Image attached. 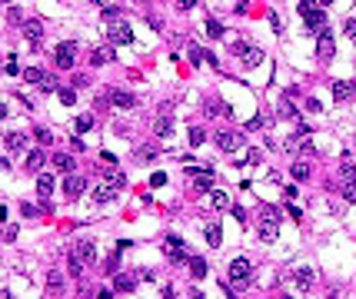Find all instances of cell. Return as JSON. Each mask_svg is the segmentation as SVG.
<instances>
[{
    "instance_id": "2e32d148",
    "label": "cell",
    "mask_w": 356,
    "mask_h": 299,
    "mask_svg": "<svg viewBox=\"0 0 356 299\" xmlns=\"http://www.w3.org/2000/svg\"><path fill=\"white\" fill-rule=\"evenodd\" d=\"M43 163H47L43 150H30V153H27V169H30V173H40V169H43Z\"/></svg>"
},
{
    "instance_id": "9f6ffc18",
    "label": "cell",
    "mask_w": 356,
    "mask_h": 299,
    "mask_svg": "<svg viewBox=\"0 0 356 299\" xmlns=\"http://www.w3.org/2000/svg\"><path fill=\"white\" fill-rule=\"evenodd\" d=\"M343 30H346V34L356 40V20H346V23H343Z\"/></svg>"
},
{
    "instance_id": "d4e9b609",
    "label": "cell",
    "mask_w": 356,
    "mask_h": 299,
    "mask_svg": "<svg viewBox=\"0 0 356 299\" xmlns=\"http://www.w3.org/2000/svg\"><path fill=\"white\" fill-rule=\"evenodd\" d=\"M20 76H23L27 83H37V87H40V83H43V80H47V74H43L40 67H27V70H23V74H20Z\"/></svg>"
},
{
    "instance_id": "4dcf8cb0",
    "label": "cell",
    "mask_w": 356,
    "mask_h": 299,
    "mask_svg": "<svg viewBox=\"0 0 356 299\" xmlns=\"http://www.w3.org/2000/svg\"><path fill=\"white\" fill-rule=\"evenodd\" d=\"M187 60H190V63H203V60H206V50H200L197 43H187Z\"/></svg>"
},
{
    "instance_id": "74e56055",
    "label": "cell",
    "mask_w": 356,
    "mask_h": 299,
    "mask_svg": "<svg viewBox=\"0 0 356 299\" xmlns=\"http://www.w3.org/2000/svg\"><path fill=\"white\" fill-rule=\"evenodd\" d=\"M343 180H346V183H356V167L350 163V160L343 163Z\"/></svg>"
},
{
    "instance_id": "bcb514c9",
    "label": "cell",
    "mask_w": 356,
    "mask_h": 299,
    "mask_svg": "<svg viewBox=\"0 0 356 299\" xmlns=\"http://www.w3.org/2000/svg\"><path fill=\"white\" fill-rule=\"evenodd\" d=\"M243 163H253V167H257V163H263V153L260 150H250V156H246Z\"/></svg>"
},
{
    "instance_id": "5bb4252c",
    "label": "cell",
    "mask_w": 356,
    "mask_h": 299,
    "mask_svg": "<svg viewBox=\"0 0 356 299\" xmlns=\"http://www.w3.org/2000/svg\"><path fill=\"white\" fill-rule=\"evenodd\" d=\"M7 150H10V153H20V150H27V133L10 130V133H7Z\"/></svg>"
},
{
    "instance_id": "db71d44e",
    "label": "cell",
    "mask_w": 356,
    "mask_h": 299,
    "mask_svg": "<svg viewBox=\"0 0 356 299\" xmlns=\"http://www.w3.org/2000/svg\"><path fill=\"white\" fill-rule=\"evenodd\" d=\"M197 3H200V0H177V7H180V10H193Z\"/></svg>"
},
{
    "instance_id": "816d5d0a",
    "label": "cell",
    "mask_w": 356,
    "mask_h": 299,
    "mask_svg": "<svg viewBox=\"0 0 356 299\" xmlns=\"http://www.w3.org/2000/svg\"><path fill=\"white\" fill-rule=\"evenodd\" d=\"M100 160H103V167H117V156H113V153H107V150L100 153Z\"/></svg>"
},
{
    "instance_id": "6125c7cd",
    "label": "cell",
    "mask_w": 356,
    "mask_h": 299,
    "mask_svg": "<svg viewBox=\"0 0 356 299\" xmlns=\"http://www.w3.org/2000/svg\"><path fill=\"white\" fill-rule=\"evenodd\" d=\"M7 3H10V0H7Z\"/></svg>"
},
{
    "instance_id": "f35d334b",
    "label": "cell",
    "mask_w": 356,
    "mask_h": 299,
    "mask_svg": "<svg viewBox=\"0 0 356 299\" xmlns=\"http://www.w3.org/2000/svg\"><path fill=\"white\" fill-rule=\"evenodd\" d=\"M20 213H23L27 220H37V216L43 213V209H37V206H30V203H23V206H20Z\"/></svg>"
},
{
    "instance_id": "7dc6e473",
    "label": "cell",
    "mask_w": 356,
    "mask_h": 299,
    "mask_svg": "<svg viewBox=\"0 0 356 299\" xmlns=\"http://www.w3.org/2000/svg\"><path fill=\"white\" fill-rule=\"evenodd\" d=\"M167 183V173H153L150 176V187H163Z\"/></svg>"
},
{
    "instance_id": "9c48e42d",
    "label": "cell",
    "mask_w": 356,
    "mask_h": 299,
    "mask_svg": "<svg viewBox=\"0 0 356 299\" xmlns=\"http://www.w3.org/2000/svg\"><path fill=\"white\" fill-rule=\"evenodd\" d=\"M83 189H87V180H83V176H74V173H70V176L63 180V196H67V200L83 196Z\"/></svg>"
},
{
    "instance_id": "6f0895ef",
    "label": "cell",
    "mask_w": 356,
    "mask_h": 299,
    "mask_svg": "<svg viewBox=\"0 0 356 299\" xmlns=\"http://www.w3.org/2000/svg\"><path fill=\"white\" fill-rule=\"evenodd\" d=\"M270 27H273L277 34H280V30H283V27H280V17H277V14H270Z\"/></svg>"
},
{
    "instance_id": "ba28073f",
    "label": "cell",
    "mask_w": 356,
    "mask_h": 299,
    "mask_svg": "<svg viewBox=\"0 0 356 299\" xmlns=\"http://www.w3.org/2000/svg\"><path fill=\"white\" fill-rule=\"evenodd\" d=\"M333 54H336V47H333V37H330V30H323L316 40V56L323 60V63H330L333 60Z\"/></svg>"
},
{
    "instance_id": "f546056e",
    "label": "cell",
    "mask_w": 356,
    "mask_h": 299,
    "mask_svg": "<svg viewBox=\"0 0 356 299\" xmlns=\"http://www.w3.org/2000/svg\"><path fill=\"white\" fill-rule=\"evenodd\" d=\"M47 289H50V296H57V293H60V289H63V276H60V273H50V276H47Z\"/></svg>"
},
{
    "instance_id": "4fadbf2b",
    "label": "cell",
    "mask_w": 356,
    "mask_h": 299,
    "mask_svg": "<svg viewBox=\"0 0 356 299\" xmlns=\"http://www.w3.org/2000/svg\"><path fill=\"white\" fill-rule=\"evenodd\" d=\"M333 96H336L339 103H343V100H353L356 96V83L353 80H336V83H333Z\"/></svg>"
},
{
    "instance_id": "8fae6325",
    "label": "cell",
    "mask_w": 356,
    "mask_h": 299,
    "mask_svg": "<svg viewBox=\"0 0 356 299\" xmlns=\"http://www.w3.org/2000/svg\"><path fill=\"white\" fill-rule=\"evenodd\" d=\"M107 100H110L113 107H120V110H133L137 107V96L123 93V90H107Z\"/></svg>"
},
{
    "instance_id": "7bdbcfd3",
    "label": "cell",
    "mask_w": 356,
    "mask_h": 299,
    "mask_svg": "<svg viewBox=\"0 0 356 299\" xmlns=\"http://www.w3.org/2000/svg\"><path fill=\"white\" fill-rule=\"evenodd\" d=\"M7 20H10V23H27V20H23V14H20L17 7H10V10H7Z\"/></svg>"
},
{
    "instance_id": "836d02e7",
    "label": "cell",
    "mask_w": 356,
    "mask_h": 299,
    "mask_svg": "<svg viewBox=\"0 0 356 299\" xmlns=\"http://www.w3.org/2000/svg\"><path fill=\"white\" fill-rule=\"evenodd\" d=\"M277 229H280V226H260V240L263 243H273V240H277Z\"/></svg>"
},
{
    "instance_id": "ab89813d",
    "label": "cell",
    "mask_w": 356,
    "mask_h": 299,
    "mask_svg": "<svg viewBox=\"0 0 356 299\" xmlns=\"http://www.w3.org/2000/svg\"><path fill=\"white\" fill-rule=\"evenodd\" d=\"M223 107H226V103H213V100H210V103L203 107V113H206V116H217V113H223Z\"/></svg>"
},
{
    "instance_id": "ac0fdd59",
    "label": "cell",
    "mask_w": 356,
    "mask_h": 299,
    "mask_svg": "<svg viewBox=\"0 0 356 299\" xmlns=\"http://www.w3.org/2000/svg\"><path fill=\"white\" fill-rule=\"evenodd\" d=\"M206 273H210V269H206L203 256H190V276H193V280H203Z\"/></svg>"
},
{
    "instance_id": "680465c9",
    "label": "cell",
    "mask_w": 356,
    "mask_h": 299,
    "mask_svg": "<svg viewBox=\"0 0 356 299\" xmlns=\"http://www.w3.org/2000/svg\"><path fill=\"white\" fill-rule=\"evenodd\" d=\"M94 3H100V7H110V0H94Z\"/></svg>"
},
{
    "instance_id": "4316f807",
    "label": "cell",
    "mask_w": 356,
    "mask_h": 299,
    "mask_svg": "<svg viewBox=\"0 0 356 299\" xmlns=\"http://www.w3.org/2000/svg\"><path fill=\"white\" fill-rule=\"evenodd\" d=\"M277 116H283V120H297V116H300V113H297V107H290V96H286V100H280Z\"/></svg>"
},
{
    "instance_id": "f6af8a7d",
    "label": "cell",
    "mask_w": 356,
    "mask_h": 299,
    "mask_svg": "<svg viewBox=\"0 0 356 299\" xmlns=\"http://www.w3.org/2000/svg\"><path fill=\"white\" fill-rule=\"evenodd\" d=\"M90 127H94V116H80V120H77V133L90 130Z\"/></svg>"
},
{
    "instance_id": "52a82bcc",
    "label": "cell",
    "mask_w": 356,
    "mask_h": 299,
    "mask_svg": "<svg viewBox=\"0 0 356 299\" xmlns=\"http://www.w3.org/2000/svg\"><path fill=\"white\" fill-rule=\"evenodd\" d=\"M57 54V67L60 70H74V54H77V43H60L54 50Z\"/></svg>"
},
{
    "instance_id": "60d3db41",
    "label": "cell",
    "mask_w": 356,
    "mask_h": 299,
    "mask_svg": "<svg viewBox=\"0 0 356 299\" xmlns=\"http://www.w3.org/2000/svg\"><path fill=\"white\" fill-rule=\"evenodd\" d=\"M123 183H127V180H123V173H117V169L110 167V187H113V189H120Z\"/></svg>"
},
{
    "instance_id": "f907efd6",
    "label": "cell",
    "mask_w": 356,
    "mask_h": 299,
    "mask_svg": "<svg viewBox=\"0 0 356 299\" xmlns=\"http://www.w3.org/2000/svg\"><path fill=\"white\" fill-rule=\"evenodd\" d=\"M7 74H10V76H17V74H20V67H17V56H10V60H7Z\"/></svg>"
},
{
    "instance_id": "b9f144b4",
    "label": "cell",
    "mask_w": 356,
    "mask_h": 299,
    "mask_svg": "<svg viewBox=\"0 0 356 299\" xmlns=\"http://www.w3.org/2000/svg\"><path fill=\"white\" fill-rule=\"evenodd\" d=\"M343 200H346V203H356V183H346V187H343Z\"/></svg>"
},
{
    "instance_id": "c3c4849f",
    "label": "cell",
    "mask_w": 356,
    "mask_h": 299,
    "mask_svg": "<svg viewBox=\"0 0 356 299\" xmlns=\"http://www.w3.org/2000/svg\"><path fill=\"white\" fill-rule=\"evenodd\" d=\"M230 213H233V220H237V223H243V220H246V209H243V206H233Z\"/></svg>"
},
{
    "instance_id": "484cf974",
    "label": "cell",
    "mask_w": 356,
    "mask_h": 299,
    "mask_svg": "<svg viewBox=\"0 0 356 299\" xmlns=\"http://www.w3.org/2000/svg\"><path fill=\"white\" fill-rule=\"evenodd\" d=\"M37 193H40V200H47V196L54 193V176H47V173H43V176L37 180Z\"/></svg>"
},
{
    "instance_id": "277c9868",
    "label": "cell",
    "mask_w": 356,
    "mask_h": 299,
    "mask_svg": "<svg viewBox=\"0 0 356 299\" xmlns=\"http://www.w3.org/2000/svg\"><path fill=\"white\" fill-rule=\"evenodd\" d=\"M246 143V136L243 133H237V130H223V133H217V147L223 150V153H233V150H240Z\"/></svg>"
},
{
    "instance_id": "ee69618b",
    "label": "cell",
    "mask_w": 356,
    "mask_h": 299,
    "mask_svg": "<svg viewBox=\"0 0 356 299\" xmlns=\"http://www.w3.org/2000/svg\"><path fill=\"white\" fill-rule=\"evenodd\" d=\"M34 136H37V143H43V147H47V143L54 140V136H50V133L43 130V127H37V130H34Z\"/></svg>"
},
{
    "instance_id": "681fc988",
    "label": "cell",
    "mask_w": 356,
    "mask_h": 299,
    "mask_svg": "<svg viewBox=\"0 0 356 299\" xmlns=\"http://www.w3.org/2000/svg\"><path fill=\"white\" fill-rule=\"evenodd\" d=\"M230 47H233V54L240 56V54H246V50H250V47H246L243 40H233V43H230Z\"/></svg>"
},
{
    "instance_id": "94428289",
    "label": "cell",
    "mask_w": 356,
    "mask_h": 299,
    "mask_svg": "<svg viewBox=\"0 0 356 299\" xmlns=\"http://www.w3.org/2000/svg\"><path fill=\"white\" fill-rule=\"evenodd\" d=\"M300 3H313V0H300Z\"/></svg>"
},
{
    "instance_id": "91938a15",
    "label": "cell",
    "mask_w": 356,
    "mask_h": 299,
    "mask_svg": "<svg viewBox=\"0 0 356 299\" xmlns=\"http://www.w3.org/2000/svg\"><path fill=\"white\" fill-rule=\"evenodd\" d=\"M319 3H333V0H319Z\"/></svg>"
},
{
    "instance_id": "6da1fadb",
    "label": "cell",
    "mask_w": 356,
    "mask_h": 299,
    "mask_svg": "<svg viewBox=\"0 0 356 299\" xmlns=\"http://www.w3.org/2000/svg\"><path fill=\"white\" fill-rule=\"evenodd\" d=\"M300 14H303V20H306V30H310V34H323V30H326V14L319 10L316 3H300Z\"/></svg>"
},
{
    "instance_id": "8992f818",
    "label": "cell",
    "mask_w": 356,
    "mask_h": 299,
    "mask_svg": "<svg viewBox=\"0 0 356 299\" xmlns=\"http://www.w3.org/2000/svg\"><path fill=\"white\" fill-rule=\"evenodd\" d=\"M163 253H167L170 262H183L187 260V249H183V240H180V236H167V240H163Z\"/></svg>"
},
{
    "instance_id": "d590c367",
    "label": "cell",
    "mask_w": 356,
    "mask_h": 299,
    "mask_svg": "<svg viewBox=\"0 0 356 299\" xmlns=\"http://www.w3.org/2000/svg\"><path fill=\"white\" fill-rule=\"evenodd\" d=\"M213 206H217V209H230V196L217 189V193H213Z\"/></svg>"
},
{
    "instance_id": "ffe728a7",
    "label": "cell",
    "mask_w": 356,
    "mask_h": 299,
    "mask_svg": "<svg viewBox=\"0 0 356 299\" xmlns=\"http://www.w3.org/2000/svg\"><path fill=\"white\" fill-rule=\"evenodd\" d=\"M113 196H117V189H113L110 183H103V187H97V189H94V203H110Z\"/></svg>"
},
{
    "instance_id": "7402d4cb",
    "label": "cell",
    "mask_w": 356,
    "mask_h": 299,
    "mask_svg": "<svg viewBox=\"0 0 356 299\" xmlns=\"http://www.w3.org/2000/svg\"><path fill=\"white\" fill-rule=\"evenodd\" d=\"M113 60V50L110 47H100V50H94V54H90V63H94V67H103V63H110Z\"/></svg>"
},
{
    "instance_id": "30bf717a",
    "label": "cell",
    "mask_w": 356,
    "mask_h": 299,
    "mask_svg": "<svg viewBox=\"0 0 356 299\" xmlns=\"http://www.w3.org/2000/svg\"><path fill=\"white\" fill-rule=\"evenodd\" d=\"M313 280H316V276H313L310 266H297V269H293V282H297L300 293H310V289H313Z\"/></svg>"
},
{
    "instance_id": "d6986e66",
    "label": "cell",
    "mask_w": 356,
    "mask_h": 299,
    "mask_svg": "<svg viewBox=\"0 0 356 299\" xmlns=\"http://www.w3.org/2000/svg\"><path fill=\"white\" fill-rule=\"evenodd\" d=\"M203 236H206V246H213V249L223 243V229H220L217 223H210V226H206V233H203Z\"/></svg>"
},
{
    "instance_id": "7c38bea8",
    "label": "cell",
    "mask_w": 356,
    "mask_h": 299,
    "mask_svg": "<svg viewBox=\"0 0 356 299\" xmlns=\"http://www.w3.org/2000/svg\"><path fill=\"white\" fill-rule=\"evenodd\" d=\"M74 253H77L83 262H87V266H94V262H97V246H94V240H80Z\"/></svg>"
},
{
    "instance_id": "f5cc1de1",
    "label": "cell",
    "mask_w": 356,
    "mask_h": 299,
    "mask_svg": "<svg viewBox=\"0 0 356 299\" xmlns=\"http://www.w3.org/2000/svg\"><path fill=\"white\" fill-rule=\"evenodd\" d=\"M286 213H290V216H293V223H300V220H303V213H300V209H297V206H293V203L286 206Z\"/></svg>"
},
{
    "instance_id": "83f0119b",
    "label": "cell",
    "mask_w": 356,
    "mask_h": 299,
    "mask_svg": "<svg viewBox=\"0 0 356 299\" xmlns=\"http://www.w3.org/2000/svg\"><path fill=\"white\" fill-rule=\"evenodd\" d=\"M290 173H293V180H310V173H313V169H310V163H293V167H290Z\"/></svg>"
},
{
    "instance_id": "5b68a950",
    "label": "cell",
    "mask_w": 356,
    "mask_h": 299,
    "mask_svg": "<svg viewBox=\"0 0 356 299\" xmlns=\"http://www.w3.org/2000/svg\"><path fill=\"white\" fill-rule=\"evenodd\" d=\"M153 133H157V136H170V133H173V107H170V103L160 107V116H157V123H153Z\"/></svg>"
},
{
    "instance_id": "603a6c76",
    "label": "cell",
    "mask_w": 356,
    "mask_h": 299,
    "mask_svg": "<svg viewBox=\"0 0 356 299\" xmlns=\"http://www.w3.org/2000/svg\"><path fill=\"white\" fill-rule=\"evenodd\" d=\"M54 167L60 169V173H74V156H70V153H57Z\"/></svg>"
},
{
    "instance_id": "44dd1931",
    "label": "cell",
    "mask_w": 356,
    "mask_h": 299,
    "mask_svg": "<svg viewBox=\"0 0 356 299\" xmlns=\"http://www.w3.org/2000/svg\"><path fill=\"white\" fill-rule=\"evenodd\" d=\"M260 63H263V50L250 47V50L243 54V67H246V70H253V67H260Z\"/></svg>"
},
{
    "instance_id": "e0dca14e",
    "label": "cell",
    "mask_w": 356,
    "mask_h": 299,
    "mask_svg": "<svg viewBox=\"0 0 356 299\" xmlns=\"http://www.w3.org/2000/svg\"><path fill=\"white\" fill-rule=\"evenodd\" d=\"M153 160H157V150H150V147H140L133 153V163H137V167H150Z\"/></svg>"
},
{
    "instance_id": "9a60e30c",
    "label": "cell",
    "mask_w": 356,
    "mask_h": 299,
    "mask_svg": "<svg viewBox=\"0 0 356 299\" xmlns=\"http://www.w3.org/2000/svg\"><path fill=\"white\" fill-rule=\"evenodd\" d=\"M260 226H280V209H277V206H263L260 209Z\"/></svg>"
},
{
    "instance_id": "e575fe53",
    "label": "cell",
    "mask_w": 356,
    "mask_h": 299,
    "mask_svg": "<svg viewBox=\"0 0 356 299\" xmlns=\"http://www.w3.org/2000/svg\"><path fill=\"white\" fill-rule=\"evenodd\" d=\"M190 143H193V147H200V143H206V130H200V127H193V130H190Z\"/></svg>"
},
{
    "instance_id": "7a4b0ae2",
    "label": "cell",
    "mask_w": 356,
    "mask_h": 299,
    "mask_svg": "<svg viewBox=\"0 0 356 299\" xmlns=\"http://www.w3.org/2000/svg\"><path fill=\"white\" fill-rule=\"evenodd\" d=\"M107 37H110V43H117V47H123V43H133V27L130 23H110L107 27Z\"/></svg>"
},
{
    "instance_id": "3957f363",
    "label": "cell",
    "mask_w": 356,
    "mask_h": 299,
    "mask_svg": "<svg viewBox=\"0 0 356 299\" xmlns=\"http://www.w3.org/2000/svg\"><path fill=\"white\" fill-rule=\"evenodd\" d=\"M250 273H253V266H250V260H243V256H237V260H230V269H226V276H230V282H246V280H250Z\"/></svg>"
},
{
    "instance_id": "f1b7e54d",
    "label": "cell",
    "mask_w": 356,
    "mask_h": 299,
    "mask_svg": "<svg viewBox=\"0 0 356 299\" xmlns=\"http://www.w3.org/2000/svg\"><path fill=\"white\" fill-rule=\"evenodd\" d=\"M203 30L210 34V37H223V34H226V30H223V23H220V20H213V17H206Z\"/></svg>"
},
{
    "instance_id": "d6a6232c",
    "label": "cell",
    "mask_w": 356,
    "mask_h": 299,
    "mask_svg": "<svg viewBox=\"0 0 356 299\" xmlns=\"http://www.w3.org/2000/svg\"><path fill=\"white\" fill-rule=\"evenodd\" d=\"M67 266H70V273H74V276H80V273H83V266H87V262L80 260V256H77V253H70V262H67Z\"/></svg>"
},
{
    "instance_id": "11a10c76",
    "label": "cell",
    "mask_w": 356,
    "mask_h": 299,
    "mask_svg": "<svg viewBox=\"0 0 356 299\" xmlns=\"http://www.w3.org/2000/svg\"><path fill=\"white\" fill-rule=\"evenodd\" d=\"M87 83H90V76H83V74H80V76H74V87H77V90H83Z\"/></svg>"
},
{
    "instance_id": "cb8c5ba5",
    "label": "cell",
    "mask_w": 356,
    "mask_h": 299,
    "mask_svg": "<svg viewBox=\"0 0 356 299\" xmlns=\"http://www.w3.org/2000/svg\"><path fill=\"white\" fill-rule=\"evenodd\" d=\"M23 34L34 40V43H37V40L43 37V23H40V20H27V23H23Z\"/></svg>"
},
{
    "instance_id": "1f68e13d",
    "label": "cell",
    "mask_w": 356,
    "mask_h": 299,
    "mask_svg": "<svg viewBox=\"0 0 356 299\" xmlns=\"http://www.w3.org/2000/svg\"><path fill=\"white\" fill-rule=\"evenodd\" d=\"M113 286H117L120 293H123V289H133V286H137V276H127V273H120V276L113 280Z\"/></svg>"
},
{
    "instance_id": "8d00e7d4",
    "label": "cell",
    "mask_w": 356,
    "mask_h": 299,
    "mask_svg": "<svg viewBox=\"0 0 356 299\" xmlns=\"http://www.w3.org/2000/svg\"><path fill=\"white\" fill-rule=\"evenodd\" d=\"M57 93H60V100H63L67 107H74V103H77V93H74V90H67V87H60Z\"/></svg>"
}]
</instances>
